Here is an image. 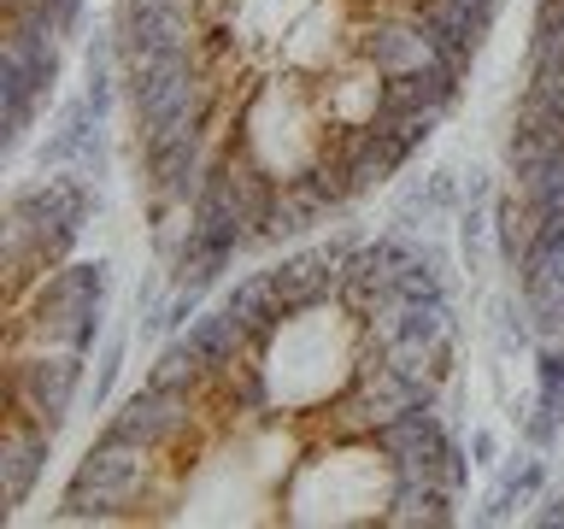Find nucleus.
I'll return each instance as SVG.
<instances>
[{"instance_id":"12","label":"nucleus","mask_w":564,"mask_h":529,"mask_svg":"<svg viewBox=\"0 0 564 529\" xmlns=\"http://www.w3.org/2000/svg\"><path fill=\"white\" fill-rule=\"evenodd\" d=\"M458 494L447 483H435V476H400V494H394V506H388V518L382 523H394V529H447L458 523Z\"/></svg>"},{"instance_id":"10","label":"nucleus","mask_w":564,"mask_h":529,"mask_svg":"<svg viewBox=\"0 0 564 529\" xmlns=\"http://www.w3.org/2000/svg\"><path fill=\"white\" fill-rule=\"evenodd\" d=\"M458 77H465V65H423L412 77H394L388 88V118H447L458 106Z\"/></svg>"},{"instance_id":"18","label":"nucleus","mask_w":564,"mask_h":529,"mask_svg":"<svg viewBox=\"0 0 564 529\" xmlns=\"http://www.w3.org/2000/svg\"><path fill=\"white\" fill-rule=\"evenodd\" d=\"M535 523H546V529H558V523H564V494H553V500L535 511Z\"/></svg>"},{"instance_id":"13","label":"nucleus","mask_w":564,"mask_h":529,"mask_svg":"<svg viewBox=\"0 0 564 529\" xmlns=\"http://www.w3.org/2000/svg\"><path fill=\"white\" fill-rule=\"evenodd\" d=\"M224 306L241 317V330L253 335V347H259L264 335H271V330L282 324V317H289V306L276 300V282H271V271H247V277L236 282V289L224 294Z\"/></svg>"},{"instance_id":"4","label":"nucleus","mask_w":564,"mask_h":529,"mask_svg":"<svg viewBox=\"0 0 564 529\" xmlns=\"http://www.w3.org/2000/svg\"><path fill=\"white\" fill-rule=\"evenodd\" d=\"M153 447H141L130 435L100 430V441L83 453V465L70 471V483L59 494V518L65 523H118L135 518L141 506L153 500V476H159Z\"/></svg>"},{"instance_id":"19","label":"nucleus","mask_w":564,"mask_h":529,"mask_svg":"<svg viewBox=\"0 0 564 529\" xmlns=\"http://www.w3.org/2000/svg\"><path fill=\"white\" fill-rule=\"evenodd\" d=\"M352 7H382V0H352Z\"/></svg>"},{"instance_id":"17","label":"nucleus","mask_w":564,"mask_h":529,"mask_svg":"<svg viewBox=\"0 0 564 529\" xmlns=\"http://www.w3.org/2000/svg\"><path fill=\"white\" fill-rule=\"evenodd\" d=\"M465 447H470V458H476V465H482V471H494V465H500V435H494L488 423H476Z\"/></svg>"},{"instance_id":"8","label":"nucleus","mask_w":564,"mask_h":529,"mask_svg":"<svg viewBox=\"0 0 564 529\" xmlns=\"http://www.w3.org/2000/svg\"><path fill=\"white\" fill-rule=\"evenodd\" d=\"M388 88H394L388 71H377L365 53H347L341 65H329L317 77V100H324V118L335 123V136H352L388 118Z\"/></svg>"},{"instance_id":"2","label":"nucleus","mask_w":564,"mask_h":529,"mask_svg":"<svg viewBox=\"0 0 564 529\" xmlns=\"http://www.w3.org/2000/svg\"><path fill=\"white\" fill-rule=\"evenodd\" d=\"M400 465L377 435H329L282 483V523H382Z\"/></svg>"},{"instance_id":"16","label":"nucleus","mask_w":564,"mask_h":529,"mask_svg":"<svg viewBox=\"0 0 564 529\" xmlns=\"http://www.w3.org/2000/svg\"><path fill=\"white\" fill-rule=\"evenodd\" d=\"M558 430H564V418L553 412V406H541L535 400V412H523V441H529V447H553V441H558Z\"/></svg>"},{"instance_id":"15","label":"nucleus","mask_w":564,"mask_h":529,"mask_svg":"<svg viewBox=\"0 0 564 529\" xmlns=\"http://www.w3.org/2000/svg\"><path fill=\"white\" fill-rule=\"evenodd\" d=\"M423 206H430L435 218H441V212H458V206H465V183H458L453 165H435L430 176H423Z\"/></svg>"},{"instance_id":"7","label":"nucleus","mask_w":564,"mask_h":529,"mask_svg":"<svg viewBox=\"0 0 564 529\" xmlns=\"http://www.w3.org/2000/svg\"><path fill=\"white\" fill-rule=\"evenodd\" d=\"M352 24H359V7H352V0H312L276 42L282 71L324 77L329 65H341L352 53Z\"/></svg>"},{"instance_id":"5","label":"nucleus","mask_w":564,"mask_h":529,"mask_svg":"<svg viewBox=\"0 0 564 529\" xmlns=\"http://www.w3.org/2000/svg\"><path fill=\"white\" fill-rule=\"evenodd\" d=\"M83 370H88V353H70V347L7 359V406L42 418L47 430H59L70 418V406H77V395H83Z\"/></svg>"},{"instance_id":"1","label":"nucleus","mask_w":564,"mask_h":529,"mask_svg":"<svg viewBox=\"0 0 564 529\" xmlns=\"http://www.w3.org/2000/svg\"><path fill=\"white\" fill-rule=\"evenodd\" d=\"M365 353H370L365 347V317L335 294V300H317V306L282 317V324L253 347V365H259V382H264V395H271L276 412L317 418L352 388Z\"/></svg>"},{"instance_id":"14","label":"nucleus","mask_w":564,"mask_h":529,"mask_svg":"<svg viewBox=\"0 0 564 529\" xmlns=\"http://www.w3.org/2000/svg\"><path fill=\"white\" fill-rule=\"evenodd\" d=\"M118 370H123V335H106V342H100V359H95V382H88V406H106V400H112Z\"/></svg>"},{"instance_id":"11","label":"nucleus","mask_w":564,"mask_h":529,"mask_svg":"<svg viewBox=\"0 0 564 529\" xmlns=\"http://www.w3.org/2000/svg\"><path fill=\"white\" fill-rule=\"evenodd\" d=\"M95 141H100V112L88 106V95H77V100H65L59 112H53V130L42 136V148H35V165L42 171L77 165Z\"/></svg>"},{"instance_id":"6","label":"nucleus","mask_w":564,"mask_h":529,"mask_svg":"<svg viewBox=\"0 0 564 529\" xmlns=\"http://www.w3.org/2000/svg\"><path fill=\"white\" fill-rule=\"evenodd\" d=\"M106 430L130 435V441H141V447H153V453H171V447H183V441L200 430V395H176V388L141 382L135 395L118 400V412L106 418Z\"/></svg>"},{"instance_id":"9","label":"nucleus","mask_w":564,"mask_h":529,"mask_svg":"<svg viewBox=\"0 0 564 529\" xmlns=\"http://www.w3.org/2000/svg\"><path fill=\"white\" fill-rule=\"evenodd\" d=\"M53 435L59 430H47L42 418L7 406V435H0V500H7V511H18L35 494V476L47 471Z\"/></svg>"},{"instance_id":"3","label":"nucleus","mask_w":564,"mask_h":529,"mask_svg":"<svg viewBox=\"0 0 564 529\" xmlns=\"http://www.w3.org/2000/svg\"><path fill=\"white\" fill-rule=\"evenodd\" d=\"M236 148L271 183H306L335 148V123L324 118L317 77H300V71L259 77L236 106Z\"/></svg>"}]
</instances>
